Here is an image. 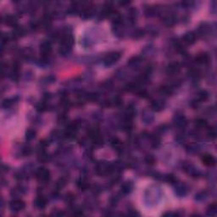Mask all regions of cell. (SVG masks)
Listing matches in <instances>:
<instances>
[{"mask_svg":"<svg viewBox=\"0 0 217 217\" xmlns=\"http://www.w3.org/2000/svg\"><path fill=\"white\" fill-rule=\"evenodd\" d=\"M36 131L33 129H28L26 132H25V139L27 141H31L36 138Z\"/></svg>","mask_w":217,"mask_h":217,"instance_id":"ffe728a7","label":"cell"},{"mask_svg":"<svg viewBox=\"0 0 217 217\" xmlns=\"http://www.w3.org/2000/svg\"><path fill=\"white\" fill-rule=\"evenodd\" d=\"M208 136H209V138H211V139H215V138H216V130L214 128L209 129V131H208Z\"/></svg>","mask_w":217,"mask_h":217,"instance_id":"83f0119b","label":"cell"},{"mask_svg":"<svg viewBox=\"0 0 217 217\" xmlns=\"http://www.w3.org/2000/svg\"><path fill=\"white\" fill-rule=\"evenodd\" d=\"M96 172L98 175H100V176H105V175H108V174H110V173L113 171L114 170V167L113 165H110L107 162H99L96 165Z\"/></svg>","mask_w":217,"mask_h":217,"instance_id":"6da1fadb","label":"cell"},{"mask_svg":"<svg viewBox=\"0 0 217 217\" xmlns=\"http://www.w3.org/2000/svg\"><path fill=\"white\" fill-rule=\"evenodd\" d=\"M9 207H10V210L12 212L19 213L25 209V204L24 201L21 200L20 198H15L14 199H12L10 202Z\"/></svg>","mask_w":217,"mask_h":217,"instance_id":"3957f363","label":"cell"},{"mask_svg":"<svg viewBox=\"0 0 217 217\" xmlns=\"http://www.w3.org/2000/svg\"><path fill=\"white\" fill-rule=\"evenodd\" d=\"M151 107L155 111H160L164 108V104L160 100H153L151 103Z\"/></svg>","mask_w":217,"mask_h":217,"instance_id":"4fadbf2b","label":"cell"},{"mask_svg":"<svg viewBox=\"0 0 217 217\" xmlns=\"http://www.w3.org/2000/svg\"><path fill=\"white\" fill-rule=\"evenodd\" d=\"M35 176L37 180L41 183H47L49 182L50 180V171L45 167H40L38 168L36 172H35Z\"/></svg>","mask_w":217,"mask_h":217,"instance_id":"7a4b0ae2","label":"cell"},{"mask_svg":"<svg viewBox=\"0 0 217 217\" xmlns=\"http://www.w3.org/2000/svg\"><path fill=\"white\" fill-rule=\"evenodd\" d=\"M145 162L148 165H153L155 162V159L153 158V156L152 155H147L145 157Z\"/></svg>","mask_w":217,"mask_h":217,"instance_id":"4316f807","label":"cell"},{"mask_svg":"<svg viewBox=\"0 0 217 217\" xmlns=\"http://www.w3.org/2000/svg\"><path fill=\"white\" fill-rule=\"evenodd\" d=\"M217 213V206L216 204V203H213L210 205H209V207L207 208V214L209 216H216Z\"/></svg>","mask_w":217,"mask_h":217,"instance_id":"ac0fdd59","label":"cell"},{"mask_svg":"<svg viewBox=\"0 0 217 217\" xmlns=\"http://www.w3.org/2000/svg\"><path fill=\"white\" fill-rule=\"evenodd\" d=\"M140 62H141L140 57L139 56H134V57L131 58L128 60V65L132 66V67H134V66H137V65L140 64Z\"/></svg>","mask_w":217,"mask_h":217,"instance_id":"44dd1931","label":"cell"},{"mask_svg":"<svg viewBox=\"0 0 217 217\" xmlns=\"http://www.w3.org/2000/svg\"><path fill=\"white\" fill-rule=\"evenodd\" d=\"M121 57V54L120 52H111L108 54L104 59V64L105 66H110L115 64Z\"/></svg>","mask_w":217,"mask_h":217,"instance_id":"277c9868","label":"cell"},{"mask_svg":"<svg viewBox=\"0 0 217 217\" xmlns=\"http://www.w3.org/2000/svg\"><path fill=\"white\" fill-rule=\"evenodd\" d=\"M195 60L198 64H206L210 62V55L206 53H202V54H199L198 56H196Z\"/></svg>","mask_w":217,"mask_h":217,"instance_id":"8fae6325","label":"cell"},{"mask_svg":"<svg viewBox=\"0 0 217 217\" xmlns=\"http://www.w3.org/2000/svg\"><path fill=\"white\" fill-rule=\"evenodd\" d=\"M164 22H165V25H169V26L173 25L176 23V17L172 15H166V16L164 18Z\"/></svg>","mask_w":217,"mask_h":217,"instance_id":"e0dca14e","label":"cell"},{"mask_svg":"<svg viewBox=\"0 0 217 217\" xmlns=\"http://www.w3.org/2000/svg\"><path fill=\"white\" fill-rule=\"evenodd\" d=\"M65 184H66V180L64 178H60L59 181L57 182L56 186H57L58 189H61V188H63L65 186Z\"/></svg>","mask_w":217,"mask_h":217,"instance_id":"d4e9b609","label":"cell"},{"mask_svg":"<svg viewBox=\"0 0 217 217\" xmlns=\"http://www.w3.org/2000/svg\"><path fill=\"white\" fill-rule=\"evenodd\" d=\"M34 204L35 206L37 208H38V209H43L47 205V200H46V198L43 196L39 195L35 199Z\"/></svg>","mask_w":217,"mask_h":217,"instance_id":"7c38bea8","label":"cell"},{"mask_svg":"<svg viewBox=\"0 0 217 217\" xmlns=\"http://www.w3.org/2000/svg\"><path fill=\"white\" fill-rule=\"evenodd\" d=\"M132 188H133L132 183H131V182H126V183H125L121 186V192H123L124 194H127L129 192H132Z\"/></svg>","mask_w":217,"mask_h":217,"instance_id":"5bb4252c","label":"cell"},{"mask_svg":"<svg viewBox=\"0 0 217 217\" xmlns=\"http://www.w3.org/2000/svg\"><path fill=\"white\" fill-rule=\"evenodd\" d=\"M195 126L196 127L199 129H204L206 128L208 126V123L207 121L204 119H198L195 121Z\"/></svg>","mask_w":217,"mask_h":217,"instance_id":"7402d4cb","label":"cell"},{"mask_svg":"<svg viewBox=\"0 0 217 217\" xmlns=\"http://www.w3.org/2000/svg\"><path fill=\"white\" fill-rule=\"evenodd\" d=\"M165 180L168 183H171V184H175L177 183V178L175 177L173 175H167L165 177Z\"/></svg>","mask_w":217,"mask_h":217,"instance_id":"484cf974","label":"cell"},{"mask_svg":"<svg viewBox=\"0 0 217 217\" xmlns=\"http://www.w3.org/2000/svg\"><path fill=\"white\" fill-rule=\"evenodd\" d=\"M188 192V188L183 184V185H178L176 188V193L179 196H185Z\"/></svg>","mask_w":217,"mask_h":217,"instance_id":"9a60e30c","label":"cell"},{"mask_svg":"<svg viewBox=\"0 0 217 217\" xmlns=\"http://www.w3.org/2000/svg\"><path fill=\"white\" fill-rule=\"evenodd\" d=\"M76 185L80 189H82V190H86L89 187V184L88 183V182L83 178H80L79 180L76 182Z\"/></svg>","mask_w":217,"mask_h":217,"instance_id":"d6986e66","label":"cell"},{"mask_svg":"<svg viewBox=\"0 0 217 217\" xmlns=\"http://www.w3.org/2000/svg\"><path fill=\"white\" fill-rule=\"evenodd\" d=\"M14 104H15V99H6L3 101L2 107L4 108H9L12 107Z\"/></svg>","mask_w":217,"mask_h":217,"instance_id":"603a6c76","label":"cell"},{"mask_svg":"<svg viewBox=\"0 0 217 217\" xmlns=\"http://www.w3.org/2000/svg\"><path fill=\"white\" fill-rule=\"evenodd\" d=\"M198 101H205L209 99V94L204 90L200 91L198 94Z\"/></svg>","mask_w":217,"mask_h":217,"instance_id":"cb8c5ba5","label":"cell"},{"mask_svg":"<svg viewBox=\"0 0 217 217\" xmlns=\"http://www.w3.org/2000/svg\"><path fill=\"white\" fill-rule=\"evenodd\" d=\"M40 53L43 57H49L52 52V44L49 41L43 42L39 46Z\"/></svg>","mask_w":217,"mask_h":217,"instance_id":"5b68a950","label":"cell"},{"mask_svg":"<svg viewBox=\"0 0 217 217\" xmlns=\"http://www.w3.org/2000/svg\"><path fill=\"white\" fill-rule=\"evenodd\" d=\"M120 5H128L130 4V2H120Z\"/></svg>","mask_w":217,"mask_h":217,"instance_id":"f1b7e54d","label":"cell"},{"mask_svg":"<svg viewBox=\"0 0 217 217\" xmlns=\"http://www.w3.org/2000/svg\"><path fill=\"white\" fill-rule=\"evenodd\" d=\"M159 92L160 94H164V95H166V96H169V95H171L173 94V88L169 85V86H162L160 87L159 88Z\"/></svg>","mask_w":217,"mask_h":217,"instance_id":"2e32d148","label":"cell"},{"mask_svg":"<svg viewBox=\"0 0 217 217\" xmlns=\"http://www.w3.org/2000/svg\"><path fill=\"white\" fill-rule=\"evenodd\" d=\"M202 162L204 165L212 167V166H214L216 165V159H215V157L213 155L206 153L202 157Z\"/></svg>","mask_w":217,"mask_h":217,"instance_id":"9c48e42d","label":"cell"},{"mask_svg":"<svg viewBox=\"0 0 217 217\" xmlns=\"http://www.w3.org/2000/svg\"><path fill=\"white\" fill-rule=\"evenodd\" d=\"M3 22L4 23L5 25L15 27L16 24H17V20H16V17H15V15H6L3 17Z\"/></svg>","mask_w":217,"mask_h":217,"instance_id":"30bf717a","label":"cell"},{"mask_svg":"<svg viewBox=\"0 0 217 217\" xmlns=\"http://www.w3.org/2000/svg\"><path fill=\"white\" fill-rule=\"evenodd\" d=\"M181 70V64L178 62H171L166 67V72L169 75H176Z\"/></svg>","mask_w":217,"mask_h":217,"instance_id":"52a82bcc","label":"cell"},{"mask_svg":"<svg viewBox=\"0 0 217 217\" xmlns=\"http://www.w3.org/2000/svg\"><path fill=\"white\" fill-rule=\"evenodd\" d=\"M173 121H174L175 126L179 128H184L187 126V120L183 114H177L174 117Z\"/></svg>","mask_w":217,"mask_h":217,"instance_id":"ba28073f","label":"cell"},{"mask_svg":"<svg viewBox=\"0 0 217 217\" xmlns=\"http://www.w3.org/2000/svg\"><path fill=\"white\" fill-rule=\"evenodd\" d=\"M196 39H197V35L192 31H189L184 34L182 38V42L183 44L185 45H192L196 42Z\"/></svg>","mask_w":217,"mask_h":217,"instance_id":"8992f818","label":"cell"}]
</instances>
